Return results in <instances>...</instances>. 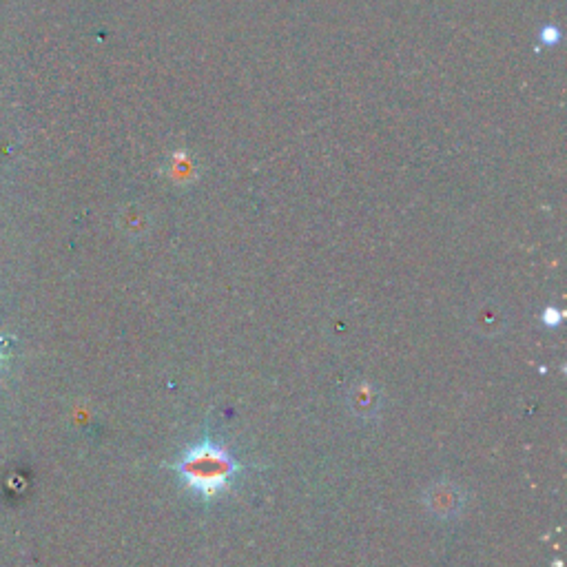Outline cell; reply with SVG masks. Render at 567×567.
<instances>
[{"label":"cell","mask_w":567,"mask_h":567,"mask_svg":"<svg viewBox=\"0 0 567 567\" xmlns=\"http://www.w3.org/2000/svg\"><path fill=\"white\" fill-rule=\"evenodd\" d=\"M173 468L184 486L202 499H218L233 486L240 472L231 452L209 437L184 450Z\"/></svg>","instance_id":"cell-1"},{"label":"cell","mask_w":567,"mask_h":567,"mask_svg":"<svg viewBox=\"0 0 567 567\" xmlns=\"http://www.w3.org/2000/svg\"><path fill=\"white\" fill-rule=\"evenodd\" d=\"M426 508L430 514H435L437 519H455L461 514L463 505H466V494L457 486V483L450 481H439L432 483L426 490Z\"/></svg>","instance_id":"cell-2"},{"label":"cell","mask_w":567,"mask_h":567,"mask_svg":"<svg viewBox=\"0 0 567 567\" xmlns=\"http://www.w3.org/2000/svg\"><path fill=\"white\" fill-rule=\"evenodd\" d=\"M348 404H350V408H353L355 415H359L362 419H370L373 415H377L381 399L377 397L373 386L359 384L357 388L350 390Z\"/></svg>","instance_id":"cell-3"},{"label":"cell","mask_w":567,"mask_h":567,"mask_svg":"<svg viewBox=\"0 0 567 567\" xmlns=\"http://www.w3.org/2000/svg\"><path fill=\"white\" fill-rule=\"evenodd\" d=\"M474 326H477L479 333L497 335L505 326V313L494 302L479 304L477 311H474Z\"/></svg>","instance_id":"cell-4"},{"label":"cell","mask_w":567,"mask_h":567,"mask_svg":"<svg viewBox=\"0 0 567 567\" xmlns=\"http://www.w3.org/2000/svg\"><path fill=\"white\" fill-rule=\"evenodd\" d=\"M559 322H561V315H556L554 308H548V311H545V324L556 326Z\"/></svg>","instance_id":"cell-5"},{"label":"cell","mask_w":567,"mask_h":567,"mask_svg":"<svg viewBox=\"0 0 567 567\" xmlns=\"http://www.w3.org/2000/svg\"><path fill=\"white\" fill-rule=\"evenodd\" d=\"M0 359H3V348H0Z\"/></svg>","instance_id":"cell-6"}]
</instances>
